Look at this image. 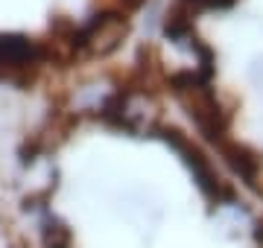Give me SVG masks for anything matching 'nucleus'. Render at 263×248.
Listing matches in <instances>:
<instances>
[{
  "label": "nucleus",
  "mask_w": 263,
  "mask_h": 248,
  "mask_svg": "<svg viewBox=\"0 0 263 248\" xmlns=\"http://www.w3.org/2000/svg\"><path fill=\"white\" fill-rule=\"evenodd\" d=\"M143 50L202 140L263 193V0H161Z\"/></svg>",
  "instance_id": "obj_1"
},
{
  "label": "nucleus",
  "mask_w": 263,
  "mask_h": 248,
  "mask_svg": "<svg viewBox=\"0 0 263 248\" xmlns=\"http://www.w3.org/2000/svg\"><path fill=\"white\" fill-rule=\"evenodd\" d=\"M161 0H0V88L67 91L129 56Z\"/></svg>",
  "instance_id": "obj_2"
},
{
  "label": "nucleus",
  "mask_w": 263,
  "mask_h": 248,
  "mask_svg": "<svg viewBox=\"0 0 263 248\" xmlns=\"http://www.w3.org/2000/svg\"><path fill=\"white\" fill-rule=\"evenodd\" d=\"M41 242L44 248H70L73 245V231L67 228V222L56 213H44V219H41Z\"/></svg>",
  "instance_id": "obj_3"
},
{
  "label": "nucleus",
  "mask_w": 263,
  "mask_h": 248,
  "mask_svg": "<svg viewBox=\"0 0 263 248\" xmlns=\"http://www.w3.org/2000/svg\"><path fill=\"white\" fill-rule=\"evenodd\" d=\"M254 239L263 245V225H257V228H254Z\"/></svg>",
  "instance_id": "obj_4"
}]
</instances>
